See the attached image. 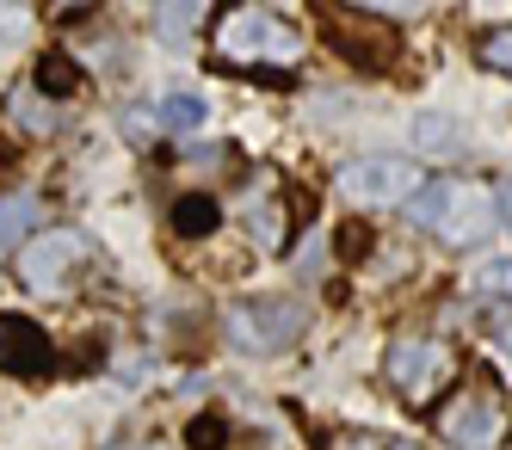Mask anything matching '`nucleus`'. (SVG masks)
Wrapping results in <instances>:
<instances>
[{"mask_svg":"<svg viewBox=\"0 0 512 450\" xmlns=\"http://www.w3.org/2000/svg\"><path fill=\"white\" fill-rule=\"evenodd\" d=\"M408 216L420 222V229L445 235L451 247H475L494 235L500 222V204L488 185H469V179H451V185H420V198L408 204Z\"/></svg>","mask_w":512,"mask_h":450,"instance_id":"nucleus-1","label":"nucleus"},{"mask_svg":"<svg viewBox=\"0 0 512 450\" xmlns=\"http://www.w3.org/2000/svg\"><path fill=\"white\" fill-rule=\"evenodd\" d=\"M303 327H309V309L297 296H253V303L229 309V346L247 358H272L284 346H297Z\"/></svg>","mask_w":512,"mask_h":450,"instance_id":"nucleus-2","label":"nucleus"},{"mask_svg":"<svg viewBox=\"0 0 512 450\" xmlns=\"http://www.w3.org/2000/svg\"><path fill=\"white\" fill-rule=\"evenodd\" d=\"M216 50L229 62H266V68H290L303 56V37L284 19L260 13V7H235L223 25H216Z\"/></svg>","mask_w":512,"mask_h":450,"instance_id":"nucleus-3","label":"nucleus"},{"mask_svg":"<svg viewBox=\"0 0 512 450\" xmlns=\"http://www.w3.org/2000/svg\"><path fill=\"white\" fill-rule=\"evenodd\" d=\"M340 198L346 204H364V210L408 204V198H420V167L414 161H389V155L352 161V167H340Z\"/></svg>","mask_w":512,"mask_h":450,"instance_id":"nucleus-4","label":"nucleus"},{"mask_svg":"<svg viewBox=\"0 0 512 450\" xmlns=\"http://www.w3.org/2000/svg\"><path fill=\"white\" fill-rule=\"evenodd\" d=\"M438 438L457 450H488L500 438V401L488 389H463L438 407Z\"/></svg>","mask_w":512,"mask_h":450,"instance_id":"nucleus-5","label":"nucleus"},{"mask_svg":"<svg viewBox=\"0 0 512 450\" xmlns=\"http://www.w3.org/2000/svg\"><path fill=\"white\" fill-rule=\"evenodd\" d=\"M0 370L7 377H50L56 346L31 315H0Z\"/></svg>","mask_w":512,"mask_h":450,"instance_id":"nucleus-6","label":"nucleus"},{"mask_svg":"<svg viewBox=\"0 0 512 450\" xmlns=\"http://www.w3.org/2000/svg\"><path fill=\"white\" fill-rule=\"evenodd\" d=\"M327 37L340 44V56H346V62H364V68H383V62H389V31H383L371 13L327 7Z\"/></svg>","mask_w":512,"mask_h":450,"instance_id":"nucleus-7","label":"nucleus"},{"mask_svg":"<svg viewBox=\"0 0 512 450\" xmlns=\"http://www.w3.org/2000/svg\"><path fill=\"white\" fill-rule=\"evenodd\" d=\"M81 259V235H38L25 253H19V278L31 284V290H56L62 284V272Z\"/></svg>","mask_w":512,"mask_h":450,"instance_id":"nucleus-8","label":"nucleus"},{"mask_svg":"<svg viewBox=\"0 0 512 450\" xmlns=\"http://www.w3.org/2000/svg\"><path fill=\"white\" fill-rule=\"evenodd\" d=\"M438 364H445V352H438L432 340H420V333H414V340H395L389 346V383L401 389V395H426L432 383H438Z\"/></svg>","mask_w":512,"mask_h":450,"instance_id":"nucleus-9","label":"nucleus"},{"mask_svg":"<svg viewBox=\"0 0 512 450\" xmlns=\"http://www.w3.org/2000/svg\"><path fill=\"white\" fill-rule=\"evenodd\" d=\"M216 222H223V210H216V198H204V192H186L173 204V235H186V241L216 235Z\"/></svg>","mask_w":512,"mask_h":450,"instance_id":"nucleus-10","label":"nucleus"},{"mask_svg":"<svg viewBox=\"0 0 512 450\" xmlns=\"http://www.w3.org/2000/svg\"><path fill=\"white\" fill-rule=\"evenodd\" d=\"M414 142L426 148V155H457V148H463V124L445 118V111H420V118H414Z\"/></svg>","mask_w":512,"mask_h":450,"instance_id":"nucleus-11","label":"nucleus"},{"mask_svg":"<svg viewBox=\"0 0 512 450\" xmlns=\"http://www.w3.org/2000/svg\"><path fill=\"white\" fill-rule=\"evenodd\" d=\"M31 222H38V198H31V192L0 198V247L25 241V235H31Z\"/></svg>","mask_w":512,"mask_h":450,"instance_id":"nucleus-12","label":"nucleus"},{"mask_svg":"<svg viewBox=\"0 0 512 450\" xmlns=\"http://www.w3.org/2000/svg\"><path fill=\"white\" fill-rule=\"evenodd\" d=\"M204 111H210V105H204L198 93H167V99H161V130H198Z\"/></svg>","mask_w":512,"mask_h":450,"instance_id":"nucleus-13","label":"nucleus"},{"mask_svg":"<svg viewBox=\"0 0 512 450\" xmlns=\"http://www.w3.org/2000/svg\"><path fill=\"white\" fill-rule=\"evenodd\" d=\"M38 87H44V99H68L81 87V68L68 62V56H44L38 62Z\"/></svg>","mask_w":512,"mask_h":450,"instance_id":"nucleus-14","label":"nucleus"},{"mask_svg":"<svg viewBox=\"0 0 512 450\" xmlns=\"http://www.w3.org/2000/svg\"><path fill=\"white\" fill-rule=\"evenodd\" d=\"M186 444H192V450H223V444H229V420H223V414H198V420L186 426Z\"/></svg>","mask_w":512,"mask_h":450,"instance_id":"nucleus-15","label":"nucleus"},{"mask_svg":"<svg viewBox=\"0 0 512 450\" xmlns=\"http://www.w3.org/2000/svg\"><path fill=\"white\" fill-rule=\"evenodd\" d=\"M475 290H488V296H512V259H488V266L475 272Z\"/></svg>","mask_w":512,"mask_h":450,"instance_id":"nucleus-16","label":"nucleus"},{"mask_svg":"<svg viewBox=\"0 0 512 450\" xmlns=\"http://www.w3.org/2000/svg\"><path fill=\"white\" fill-rule=\"evenodd\" d=\"M482 62L500 68V74H512V31H494V37H488V44H482Z\"/></svg>","mask_w":512,"mask_h":450,"instance_id":"nucleus-17","label":"nucleus"},{"mask_svg":"<svg viewBox=\"0 0 512 450\" xmlns=\"http://www.w3.org/2000/svg\"><path fill=\"white\" fill-rule=\"evenodd\" d=\"M494 340H500V346L512 352V315H494Z\"/></svg>","mask_w":512,"mask_h":450,"instance_id":"nucleus-18","label":"nucleus"},{"mask_svg":"<svg viewBox=\"0 0 512 450\" xmlns=\"http://www.w3.org/2000/svg\"><path fill=\"white\" fill-rule=\"evenodd\" d=\"M494 204H500V216H506V229H512V179H506L500 192H494Z\"/></svg>","mask_w":512,"mask_h":450,"instance_id":"nucleus-19","label":"nucleus"},{"mask_svg":"<svg viewBox=\"0 0 512 450\" xmlns=\"http://www.w3.org/2000/svg\"><path fill=\"white\" fill-rule=\"evenodd\" d=\"M352 450H377V444H352Z\"/></svg>","mask_w":512,"mask_h":450,"instance_id":"nucleus-20","label":"nucleus"},{"mask_svg":"<svg viewBox=\"0 0 512 450\" xmlns=\"http://www.w3.org/2000/svg\"><path fill=\"white\" fill-rule=\"evenodd\" d=\"M401 450H408V444H401Z\"/></svg>","mask_w":512,"mask_h":450,"instance_id":"nucleus-21","label":"nucleus"}]
</instances>
